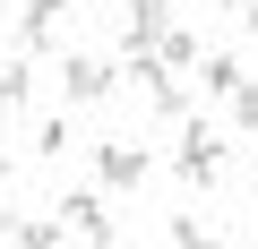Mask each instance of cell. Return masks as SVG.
Segmentation results:
<instances>
[{
	"label": "cell",
	"instance_id": "1",
	"mask_svg": "<svg viewBox=\"0 0 258 249\" xmlns=\"http://www.w3.org/2000/svg\"><path fill=\"white\" fill-rule=\"evenodd\" d=\"M172 172H181L189 189H207V181L224 172V138L207 129V120H189V129H181V155H172Z\"/></svg>",
	"mask_w": 258,
	"mask_h": 249
},
{
	"label": "cell",
	"instance_id": "8",
	"mask_svg": "<svg viewBox=\"0 0 258 249\" xmlns=\"http://www.w3.org/2000/svg\"><path fill=\"white\" fill-rule=\"evenodd\" d=\"M26 103H35V69H26V60H9V69H0V120H18Z\"/></svg>",
	"mask_w": 258,
	"mask_h": 249
},
{
	"label": "cell",
	"instance_id": "10",
	"mask_svg": "<svg viewBox=\"0 0 258 249\" xmlns=\"http://www.w3.org/2000/svg\"><path fill=\"white\" fill-rule=\"evenodd\" d=\"M232 129H241V138H258V77L232 95Z\"/></svg>",
	"mask_w": 258,
	"mask_h": 249
},
{
	"label": "cell",
	"instance_id": "9",
	"mask_svg": "<svg viewBox=\"0 0 258 249\" xmlns=\"http://www.w3.org/2000/svg\"><path fill=\"white\" fill-rule=\"evenodd\" d=\"M155 52H164V60H172L181 77H198V43H189L181 26H164V35H155Z\"/></svg>",
	"mask_w": 258,
	"mask_h": 249
},
{
	"label": "cell",
	"instance_id": "4",
	"mask_svg": "<svg viewBox=\"0 0 258 249\" xmlns=\"http://www.w3.org/2000/svg\"><path fill=\"white\" fill-rule=\"evenodd\" d=\"M112 86H120V69H103V60H86V52L60 60V95H69V103H103Z\"/></svg>",
	"mask_w": 258,
	"mask_h": 249
},
{
	"label": "cell",
	"instance_id": "7",
	"mask_svg": "<svg viewBox=\"0 0 258 249\" xmlns=\"http://www.w3.org/2000/svg\"><path fill=\"white\" fill-rule=\"evenodd\" d=\"M120 9H129V26H120V43H129V52L155 43V35L172 26V0H120Z\"/></svg>",
	"mask_w": 258,
	"mask_h": 249
},
{
	"label": "cell",
	"instance_id": "11",
	"mask_svg": "<svg viewBox=\"0 0 258 249\" xmlns=\"http://www.w3.org/2000/svg\"><path fill=\"white\" fill-rule=\"evenodd\" d=\"M224 18L232 26H258V0H224Z\"/></svg>",
	"mask_w": 258,
	"mask_h": 249
},
{
	"label": "cell",
	"instance_id": "5",
	"mask_svg": "<svg viewBox=\"0 0 258 249\" xmlns=\"http://www.w3.org/2000/svg\"><path fill=\"white\" fill-rule=\"evenodd\" d=\"M52 215H60V232H78V240H112V223H103V198H95V189H69Z\"/></svg>",
	"mask_w": 258,
	"mask_h": 249
},
{
	"label": "cell",
	"instance_id": "6",
	"mask_svg": "<svg viewBox=\"0 0 258 249\" xmlns=\"http://www.w3.org/2000/svg\"><path fill=\"white\" fill-rule=\"evenodd\" d=\"M241 86H249V69H241L232 52H207V60H198V95H207V103H232Z\"/></svg>",
	"mask_w": 258,
	"mask_h": 249
},
{
	"label": "cell",
	"instance_id": "12",
	"mask_svg": "<svg viewBox=\"0 0 258 249\" xmlns=\"http://www.w3.org/2000/svg\"><path fill=\"white\" fill-rule=\"evenodd\" d=\"M0 189H9V163H0Z\"/></svg>",
	"mask_w": 258,
	"mask_h": 249
},
{
	"label": "cell",
	"instance_id": "2",
	"mask_svg": "<svg viewBox=\"0 0 258 249\" xmlns=\"http://www.w3.org/2000/svg\"><path fill=\"white\" fill-rule=\"evenodd\" d=\"M95 172H103V189H138V181L155 172V155H147L138 138H103V146H95Z\"/></svg>",
	"mask_w": 258,
	"mask_h": 249
},
{
	"label": "cell",
	"instance_id": "3",
	"mask_svg": "<svg viewBox=\"0 0 258 249\" xmlns=\"http://www.w3.org/2000/svg\"><path fill=\"white\" fill-rule=\"evenodd\" d=\"M60 26H69V0H18V43L26 52H52Z\"/></svg>",
	"mask_w": 258,
	"mask_h": 249
}]
</instances>
